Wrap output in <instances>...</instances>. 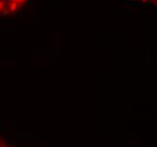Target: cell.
Instances as JSON below:
<instances>
[{"label":"cell","mask_w":157,"mask_h":147,"mask_svg":"<svg viewBox=\"0 0 157 147\" xmlns=\"http://www.w3.org/2000/svg\"><path fill=\"white\" fill-rule=\"evenodd\" d=\"M20 5L21 4H18V2H9V5H8L9 12H10V14H15L17 10L20 9Z\"/></svg>","instance_id":"6da1fadb"},{"label":"cell","mask_w":157,"mask_h":147,"mask_svg":"<svg viewBox=\"0 0 157 147\" xmlns=\"http://www.w3.org/2000/svg\"><path fill=\"white\" fill-rule=\"evenodd\" d=\"M0 12H1V14L4 15V16H8V15L10 14V12H9V9H8V7H5V6H4V7H2V9H1V11H0Z\"/></svg>","instance_id":"7a4b0ae2"},{"label":"cell","mask_w":157,"mask_h":147,"mask_svg":"<svg viewBox=\"0 0 157 147\" xmlns=\"http://www.w3.org/2000/svg\"><path fill=\"white\" fill-rule=\"evenodd\" d=\"M0 4H1L2 6H4V5H9V1H8V0H0Z\"/></svg>","instance_id":"3957f363"},{"label":"cell","mask_w":157,"mask_h":147,"mask_svg":"<svg viewBox=\"0 0 157 147\" xmlns=\"http://www.w3.org/2000/svg\"><path fill=\"white\" fill-rule=\"evenodd\" d=\"M141 2H143V4H147V2H148V0H141Z\"/></svg>","instance_id":"277c9868"},{"label":"cell","mask_w":157,"mask_h":147,"mask_svg":"<svg viewBox=\"0 0 157 147\" xmlns=\"http://www.w3.org/2000/svg\"><path fill=\"white\" fill-rule=\"evenodd\" d=\"M11 2H18L19 4V0H11Z\"/></svg>","instance_id":"5b68a950"},{"label":"cell","mask_w":157,"mask_h":147,"mask_svg":"<svg viewBox=\"0 0 157 147\" xmlns=\"http://www.w3.org/2000/svg\"><path fill=\"white\" fill-rule=\"evenodd\" d=\"M25 1H26V0H19V4H24Z\"/></svg>","instance_id":"8992f818"},{"label":"cell","mask_w":157,"mask_h":147,"mask_svg":"<svg viewBox=\"0 0 157 147\" xmlns=\"http://www.w3.org/2000/svg\"><path fill=\"white\" fill-rule=\"evenodd\" d=\"M2 7H4V6H2L1 4H0V11H1V9H2Z\"/></svg>","instance_id":"52a82bcc"},{"label":"cell","mask_w":157,"mask_h":147,"mask_svg":"<svg viewBox=\"0 0 157 147\" xmlns=\"http://www.w3.org/2000/svg\"><path fill=\"white\" fill-rule=\"evenodd\" d=\"M154 12H155V14H157V10H155V11H154Z\"/></svg>","instance_id":"ba28073f"},{"label":"cell","mask_w":157,"mask_h":147,"mask_svg":"<svg viewBox=\"0 0 157 147\" xmlns=\"http://www.w3.org/2000/svg\"><path fill=\"white\" fill-rule=\"evenodd\" d=\"M1 147H6V146L5 145H1Z\"/></svg>","instance_id":"9c48e42d"},{"label":"cell","mask_w":157,"mask_h":147,"mask_svg":"<svg viewBox=\"0 0 157 147\" xmlns=\"http://www.w3.org/2000/svg\"><path fill=\"white\" fill-rule=\"evenodd\" d=\"M156 1H157V0H156Z\"/></svg>","instance_id":"30bf717a"}]
</instances>
